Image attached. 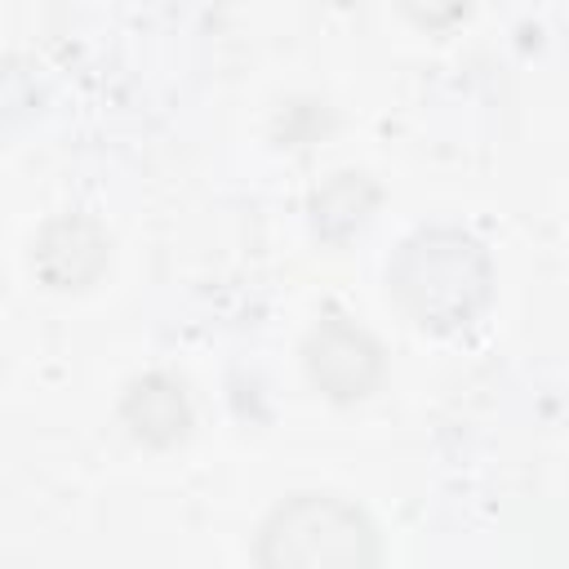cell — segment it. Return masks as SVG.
Instances as JSON below:
<instances>
[{
	"mask_svg": "<svg viewBox=\"0 0 569 569\" xmlns=\"http://www.w3.org/2000/svg\"><path fill=\"white\" fill-rule=\"evenodd\" d=\"M387 289L413 325L431 333H458L493 302V258L485 240L462 227H418L396 244L387 262Z\"/></svg>",
	"mask_w": 569,
	"mask_h": 569,
	"instance_id": "6da1fadb",
	"label": "cell"
},
{
	"mask_svg": "<svg viewBox=\"0 0 569 569\" xmlns=\"http://www.w3.org/2000/svg\"><path fill=\"white\" fill-rule=\"evenodd\" d=\"M267 569H365L382 560L373 520L338 493H293L271 507L253 547Z\"/></svg>",
	"mask_w": 569,
	"mask_h": 569,
	"instance_id": "7a4b0ae2",
	"label": "cell"
},
{
	"mask_svg": "<svg viewBox=\"0 0 569 569\" xmlns=\"http://www.w3.org/2000/svg\"><path fill=\"white\" fill-rule=\"evenodd\" d=\"M302 369L316 391L338 405H351L378 391L387 373V351L365 325L347 316H325L302 338Z\"/></svg>",
	"mask_w": 569,
	"mask_h": 569,
	"instance_id": "3957f363",
	"label": "cell"
},
{
	"mask_svg": "<svg viewBox=\"0 0 569 569\" xmlns=\"http://www.w3.org/2000/svg\"><path fill=\"white\" fill-rule=\"evenodd\" d=\"M107 262H111V236L89 213H58L31 240V271L58 293L89 289L107 271Z\"/></svg>",
	"mask_w": 569,
	"mask_h": 569,
	"instance_id": "277c9868",
	"label": "cell"
},
{
	"mask_svg": "<svg viewBox=\"0 0 569 569\" xmlns=\"http://www.w3.org/2000/svg\"><path fill=\"white\" fill-rule=\"evenodd\" d=\"M120 422L129 427L133 440L151 445V449H173L191 436V396L182 387V378L151 369L142 378H133L120 396Z\"/></svg>",
	"mask_w": 569,
	"mask_h": 569,
	"instance_id": "5b68a950",
	"label": "cell"
},
{
	"mask_svg": "<svg viewBox=\"0 0 569 569\" xmlns=\"http://www.w3.org/2000/svg\"><path fill=\"white\" fill-rule=\"evenodd\" d=\"M378 200H382V191H378V182L365 169H338L307 200L311 231L325 244H342V240H351L369 222V213L378 209Z\"/></svg>",
	"mask_w": 569,
	"mask_h": 569,
	"instance_id": "8992f818",
	"label": "cell"
},
{
	"mask_svg": "<svg viewBox=\"0 0 569 569\" xmlns=\"http://www.w3.org/2000/svg\"><path fill=\"white\" fill-rule=\"evenodd\" d=\"M405 9L413 13V22L422 27H449L462 13V0H405Z\"/></svg>",
	"mask_w": 569,
	"mask_h": 569,
	"instance_id": "52a82bcc",
	"label": "cell"
}]
</instances>
